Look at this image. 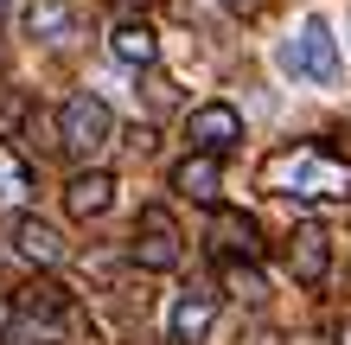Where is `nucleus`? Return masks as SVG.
Instances as JSON below:
<instances>
[{"mask_svg":"<svg viewBox=\"0 0 351 345\" xmlns=\"http://www.w3.org/2000/svg\"><path fill=\"white\" fill-rule=\"evenodd\" d=\"M173 192L179 198H192V205H211V198L223 192V167H217V154H185L179 167H173Z\"/></svg>","mask_w":351,"mask_h":345,"instance_id":"obj_9","label":"nucleus"},{"mask_svg":"<svg viewBox=\"0 0 351 345\" xmlns=\"http://www.w3.org/2000/svg\"><path fill=\"white\" fill-rule=\"evenodd\" d=\"M217 275L230 281V294L237 300H262L268 288H262V275H256V262H217Z\"/></svg>","mask_w":351,"mask_h":345,"instance_id":"obj_17","label":"nucleus"},{"mask_svg":"<svg viewBox=\"0 0 351 345\" xmlns=\"http://www.w3.org/2000/svg\"><path fill=\"white\" fill-rule=\"evenodd\" d=\"M281 64L300 77V84H339V38L326 19H306V26L281 45Z\"/></svg>","mask_w":351,"mask_h":345,"instance_id":"obj_2","label":"nucleus"},{"mask_svg":"<svg viewBox=\"0 0 351 345\" xmlns=\"http://www.w3.org/2000/svg\"><path fill=\"white\" fill-rule=\"evenodd\" d=\"M109 205H115V173H102V167H84V173L64 186V211L84 217V224H90V217H102Z\"/></svg>","mask_w":351,"mask_h":345,"instance_id":"obj_10","label":"nucleus"},{"mask_svg":"<svg viewBox=\"0 0 351 345\" xmlns=\"http://www.w3.org/2000/svg\"><path fill=\"white\" fill-rule=\"evenodd\" d=\"M332 345H351V320H339V326H332Z\"/></svg>","mask_w":351,"mask_h":345,"instance_id":"obj_20","label":"nucleus"},{"mask_svg":"<svg viewBox=\"0 0 351 345\" xmlns=\"http://www.w3.org/2000/svg\"><path fill=\"white\" fill-rule=\"evenodd\" d=\"M109 58H115V64H134V71H154L160 32L147 26V19H121V26L109 32Z\"/></svg>","mask_w":351,"mask_h":345,"instance_id":"obj_12","label":"nucleus"},{"mask_svg":"<svg viewBox=\"0 0 351 345\" xmlns=\"http://www.w3.org/2000/svg\"><path fill=\"white\" fill-rule=\"evenodd\" d=\"M26 96H19V90H0V141H13V128H26Z\"/></svg>","mask_w":351,"mask_h":345,"instance_id":"obj_18","label":"nucleus"},{"mask_svg":"<svg viewBox=\"0 0 351 345\" xmlns=\"http://www.w3.org/2000/svg\"><path fill=\"white\" fill-rule=\"evenodd\" d=\"M211 326H217V294L211 288H185L173 300V313H167V339L173 345H204Z\"/></svg>","mask_w":351,"mask_h":345,"instance_id":"obj_6","label":"nucleus"},{"mask_svg":"<svg viewBox=\"0 0 351 345\" xmlns=\"http://www.w3.org/2000/svg\"><path fill=\"white\" fill-rule=\"evenodd\" d=\"M262 192L339 205V198H351V160H339L332 147H319V141H294V147H281L275 160H262Z\"/></svg>","mask_w":351,"mask_h":345,"instance_id":"obj_1","label":"nucleus"},{"mask_svg":"<svg viewBox=\"0 0 351 345\" xmlns=\"http://www.w3.org/2000/svg\"><path fill=\"white\" fill-rule=\"evenodd\" d=\"M121 141H128V154H141V160H147V154H154V141H160V134L147 128V121H134V128H128V134H121Z\"/></svg>","mask_w":351,"mask_h":345,"instance_id":"obj_19","label":"nucleus"},{"mask_svg":"<svg viewBox=\"0 0 351 345\" xmlns=\"http://www.w3.org/2000/svg\"><path fill=\"white\" fill-rule=\"evenodd\" d=\"M58 115H64V154H96V147H109V141H115V115L90 90H77Z\"/></svg>","mask_w":351,"mask_h":345,"instance_id":"obj_4","label":"nucleus"},{"mask_svg":"<svg viewBox=\"0 0 351 345\" xmlns=\"http://www.w3.org/2000/svg\"><path fill=\"white\" fill-rule=\"evenodd\" d=\"M19 134L32 141V154H64V115H58V109H38V103H32Z\"/></svg>","mask_w":351,"mask_h":345,"instance_id":"obj_15","label":"nucleus"},{"mask_svg":"<svg viewBox=\"0 0 351 345\" xmlns=\"http://www.w3.org/2000/svg\"><path fill=\"white\" fill-rule=\"evenodd\" d=\"M77 32V7L71 0H26V38H45V45H58V38Z\"/></svg>","mask_w":351,"mask_h":345,"instance_id":"obj_14","label":"nucleus"},{"mask_svg":"<svg viewBox=\"0 0 351 345\" xmlns=\"http://www.w3.org/2000/svg\"><path fill=\"white\" fill-rule=\"evenodd\" d=\"M13 250L26 256V262H38V269H58L71 243H64L58 224H45V217H19V224H13Z\"/></svg>","mask_w":351,"mask_h":345,"instance_id":"obj_11","label":"nucleus"},{"mask_svg":"<svg viewBox=\"0 0 351 345\" xmlns=\"http://www.w3.org/2000/svg\"><path fill=\"white\" fill-rule=\"evenodd\" d=\"M0 7H7V0H0Z\"/></svg>","mask_w":351,"mask_h":345,"instance_id":"obj_22","label":"nucleus"},{"mask_svg":"<svg viewBox=\"0 0 351 345\" xmlns=\"http://www.w3.org/2000/svg\"><path fill=\"white\" fill-rule=\"evenodd\" d=\"M326 269H332V237H326L319 224H300L294 237H287V275H294L300 288H319Z\"/></svg>","mask_w":351,"mask_h":345,"instance_id":"obj_7","label":"nucleus"},{"mask_svg":"<svg viewBox=\"0 0 351 345\" xmlns=\"http://www.w3.org/2000/svg\"><path fill=\"white\" fill-rule=\"evenodd\" d=\"M204 243H211L217 262H262V224L250 211H211V230H204Z\"/></svg>","mask_w":351,"mask_h":345,"instance_id":"obj_5","label":"nucleus"},{"mask_svg":"<svg viewBox=\"0 0 351 345\" xmlns=\"http://www.w3.org/2000/svg\"><path fill=\"white\" fill-rule=\"evenodd\" d=\"M13 307H19V320H38V326H64V320H71V294L58 288V281H26Z\"/></svg>","mask_w":351,"mask_h":345,"instance_id":"obj_13","label":"nucleus"},{"mask_svg":"<svg viewBox=\"0 0 351 345\" xmlns=\"http://www.w3.org/2000/svg\"><path fill=\"white\" fill-rule=\"evenodd\" d=\"M26 167L13 160V147H0V211H13V205H26Z\"/></svg>","mask_w":351,"mask_h":345,"instance_id":"obj_16","label":"nucleus"},{"mask_svg":"<svg viewBox=\"0 0 351 345\" xmlns=\"http://www.w3.org/2000/svg\"><path fill=\"white\" fill-rule=\"evenodd\" d=\"M179 256H185V243H179V230H173L167 205H147V211H141V237L128 243V262H134L141 275H173Z\"/></svg>","mask_w":351,"mask_h":345,"instance_id":"obj_3","label":"nucleus"},{"mask_svg":"<svg viewBox=\"0 0 351 345\" xmlns=\"http://www.w3.org/2000/svg\"><path fill=\"white\" fill-rule=\"evenodd\" d=\"M115 7H121V13H141V7H154V0H115Z\"/></svg>","mask_w":351,"mask_h":345,"instance_id":"obj_21","label":"nucleus"},{"mask_svg":"<svg viewBox=\"0 0 351 345\" xmlns=\"http://www.w3.org/2000/svg\"><path fill=\"white\" fill-rule=\"evenodd\" d=\"M185 134H192L204 154H230L237 141H243V115L230 103H198L192 115H185Z\"/></svg>","mask_w":351,"mask_h":345,"instance_id":"obj_8","label":"nucleus"}]
</instances>
